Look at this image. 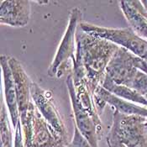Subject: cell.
Wrapping results in <instances>:
<instances>
[{"label": "cell", "instance_id": "6da1fadb", "mask_svg": "<svg viewBox=\"0 0 147 147\" xmlns=\"http://www.w3.org/2000/svg\"><path fill=\"white\" fill-rule=\"evenodd\" d=\"M76 60L73 62V82H87L93 95L106 76V68L119 48L107 40L84 32L79 26L76 31Z\"/></svg>", "mask_w": 147, "mask_h": 147}, {"label": "cell", "instance_id": "7a4b0ae2", "mask_svg": "<svg viewBox=\"0 0 147 147\" xmlns=\"http://www.w3.org/2000/svg\"><path fill=\"white\" fill-rule=\"evenodd\" d=\"M78 26L84 32L92 36L120 45L140 58H147V40L131 29H108L85 22H81Z\"/></svg>", "mask_w": 147, "mask_h": 147}, {"label": "cell", "instance_id": "3957f363", "mask_svg": "<svg viewBox=\"0 0 147 147\" xmlns=\"http://www.w3.org/2000/svg\"><path fill=\"white\" fill-rule=\"evenodd\" d=\"M146 120L143 116L125 115L116 110L110 130L127 147H147Z\"/></svg>", "mask_w": 147, "mask_h": 147}, {"label": "cell", "instance_id": "277c9868", "mask_svg": "<svg viewBox=\"0 0 147 147\" xmlns=\"http://www.w3.org/2000/svg\"><path fill=\"white\" fill-rule=\"evenodd\" d=\"M69 94L72 103L75 116V125L80 133L90 143L92 147H98V141L102 137V128L97 113H92L84 109L77 96L72 76L69 75L67 80Z\"/></svg>", "mask_w": 147, "mask_h": 147}, {"label": "cell", "instance_id": "5b68a950", "mask_svg": "<svg viewBox=\"0 0 147 147\" xmlns=\"http://www.w3.org/2000/svg\"><path fill=\"white\" fill-rule=\"evenodd\" d=\"M81 18L79 9H73L69 17V23L65 34L61 41L58 50L54 58L53 62L48 69V75L50 77L61 78L67 69L68 60L71 58L74 62L76 57H74V41H76V30Z\"/></svg>", "mask_w": 147, "mask_h": 147}, {"label": "cell", "instance_id": "8992f818", "mask_svg": "<svg viewBox=\"0 0 147 147\" xmlns=\"http://www.w3.org/2000/svg\"><path fill=\"white\" fill-rule=\"evenodd\" d=\"M134 54L119 47L106 68V76L114 83L131 88L140 71L134 65Z\"/></svg>", "mask_w": 147, "mask_h": 147}, {"label": "cell", "instance_id": "52a82bcc", "mask_svg": "<svg viewBox=\"0 0 147 147\" xmlns=\"http://www.w3.org/2000/svg\"><path fill=\"white\" fill-rule=\"evenodd\" d=\"M30 92L37 108L43 114L44 118L49 123V125L53 129L57 136L61 140L67 142V131L61 119H60V115L56 107L50 98V92L41 89L34 82L31 83Z\"/></svg>", "mask_w": 147, "mask_h": 147}, {"label": "cell", "instance_id": "ba28073f", "mask_svg": "<svg viewBox=\"0 0 147 147\" xmlns=\"http://www.w3.org/2000/svg\"><path fill=\"white\" fill-rule=\"evenodd\" d=\"M9 63L14 79L20 115L21 124H23L26 119L27 112L30 104V94H31L30 88L32 82L28 78L21 65L16 59H14L13 57H9Z\"/></svg>", "mask_w": 147, "mask_h": 147}, {"label": "cell", "instance_id": "9c48e42d", "mask_svg": "<svg viewBox=\"0 0 147 147\" xmlns=\"http://www.w3.org/2000/svg\"><path fill=\"white\" fill-rule=\"evenodd\" d=\"M94 100L97 103V107H100L103 109L106 102L113 106L116 110L125 115H139L147 118V108L140 107L132 102H128L125 99L117 97L110 92L104 89L102 86H98L93 94Z\"/></svg>", "mask_w": 147, "mask_h": 147}, {"label": "cell", "instance_id": "30bf717a", "mask_svg": "<svg viewBox=\"0 0 147 147\" xmlns=\"http://www.w3.org/2000/svg\"><path fill=\"white\" fill-rule=\"evenodd\" d=\"M30 15V2L23 0L1 1V23L14 27L27 24Z\"/></svg>", "mask_w": 147, "mask_h": 147}, {"label": "cell", "instance_id": "8fae6325", "mask_svg": "<svg viewBox=\"0 0 147 147\" xmlns=\"http://www.w3.org/2000/svg\"><path fill=\"white\" fill-rule=\"evenodd\" d=\"M1 65H2L3 75L4 94H5L6 102L9 113L11 115L13 126L15 129L19 124L20 119L18 99H17V92H16L13 72L9 63V58L3 55L1 57Z\"/></svg>", "mask_w": 147, "mask_h": 147}, {"label": "cell", "instance_id": "7c38bea8", "mask_svg": "<svg viewBox=\"0 0 147 147\" xmlns=\"http://www.w3.org/2000/svg\"><path fill=\"white\" fill-rule=\"evenodd\" d=\"M119 3L135 33L147 39V10L141 1H120Z\"/></svg>", "mask_w": 147, "mask_h": 147}, {"label": "cell", "instance_id": "4fadbf2b", "mask_svg": "<svg viewBox=\"0 0 147 147\" xmlns=\"http://www.w3.org/2000/svg\"><path fill=\"white\" fill-rule=\"evenodd\" d=\"M102 87L104 89L110 92L111 93L116 95L119 98H121L125 100H129V101L140 103L147 108V99L143 95L126 86L114 83L107 76H105V78L102 81Z\"/></svg>", "mask_w": 147, "mask_h": 147}, {"label": "cell", "instance_id": "5bb4252c", "mask_svg": "<svg viewBox=\"0 0 147 147\" xmlns=\"http://www.w3.org/2000/svg\"><path fill=\"white\" fill-rule=\"evenodd\" d=\"M1 147H12V134L3 101L1 108Z\"/></svg>", "mask_w": 147, "mask_h": 147}, {"label": "cell", "instance_id": "9a60e30c", "mask_svg": "<svg viewBox=\"0 0 147 147\" xmlns=\"http://www.w3.org/2000/svg\"><path fill=\"white\" fill-rule=\"evenodd\" d=\"M70 147H92L90 143L85 139V137L80 133L79 129L75 125L74 136L71 142L69 144Z\"/></svg>", "mask_w": 147, "mask_h": 147}, {"label": "cell", "instance_id": "2e32d148", "mask_svg": "<svg viewBox=\"0 0 147 147\" xmlns=\"http://www.w3.org/2000/svg\"><path fill=\"white\" fill-rule=\"evenodd\" d=\"M107 143L109 145V147H127L119 140V139L115 136L111 130L109 131L107 137Z\"/></svg>", "mask_w": 147, "mask_h": 147}, {"label": "cell", "instance_id": "e0dca14e", "mask_svg": "<svg viewBox=\"0 0 147 147\" xmlns=\"http://www.w3.org/2000/svg\"><path fill=\"white\" fill-rule=\"evenodd\" d=\"M21 122L20 121L19 124L17 125V127L15 128L16 132H15V144L14 147H24V142L22 140V134H21V127H20Z\"/></svg>", "mask_w": 147, "mask_h": 147}]
</instances>
